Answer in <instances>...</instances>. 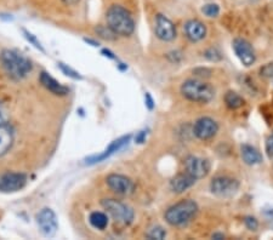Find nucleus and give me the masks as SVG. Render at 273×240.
Returning <instances> with one entry per match:
<instances>
[{
	"mask_svg": "<svg viewBox=\"0 0 273 240\" xmlns=\"http://www.w3.org/2000/svg\"><path fill=\"white\" fill-rule=\"evenodd\" d=\"M108 216L104 212H101V211H93L89 215V223L91 224V227H94L95 229H99V231L106 229L108 227Z\"/></svg>",
	"mask_w": 273,
	"mask_h": 240,
	"instance_id": "20",
	"label": "nucleus"
},
{
	"mask_svg": "<svg viewBox=\"0 0 273 240\" xmlns=\"http://www.w3.org/2000/svg\"><path fill=\"white\" fill-rule=\"evenodd\" d=\"M0 64L12 80H22L33 70V64L28 57L12 49H5L0 52Z\"/></svg>",
	"mask_w": 273,
	"mask_h": 240,
	"instance_id": "1",
	"label": "nucleus"
},
{
	"mask_svg": "<svg viewBox=\"0 0 273 240\" xmlns=\"http://www.w3.org/2000/svg\"><path fill=\"white\" fill-rule=\"evenodd\" d=\"M205 57L210 61H220L221 60V54L216 49H209V50L205 51Z\"/></svg>",
	"mask_w": 273,
	"mask_h": 240,
	"instance_id": "28",
	"label": "nucleus"
},
{
	"mask_svg": "<svg viewBox=\"0 0 273 240\" xmlns=\"http://www.w3.org/2000/svg\"><path fill=\"white\" fill-rule=\"evenodd\" d=\"M101 205L115 222L123 226H129L134 222V217H135L134 210L124 203L117 199H102Z\"/></svg>",
	"mask_w": 273,
	"mask_h": 240,
	"instance_id": "5",
	"label": "nucleus"
},
{
	"mask_svg": "<svg viewBox=\"0 0 273 240\" xmlns=\"http://www.w3.org/2000/svg\"><path fill=\"white\" fill-rule=\"evenodd\" d=\"M232 48L235 50L236 56L239 59L241 64L245 67H250L255 63L256 55L253 46L248 40L241 38H236L232 43Z\"/></svg>",
	"mask_w": 273,
	"mask_h": 240,
	"instance_id": "10",
	"label": "nucleus"
},
{
	"mask_svg": "<svg viewBox=\"0 0 273 240\" xmlns=\"http://www.w3.org/2000/svg\"><path fill=\"white\" fill-rule=\"evenodd\" d=\"M107 26L120 36H129L135 30V21L128 9L122 5H112L106 12Z\"/></svg>",
	"mask_w": 273,
	"mask_h": 240,
	"instance_id": "2",
	"label": "nucleus"
},
{
	"mask_svg": "<svg viewBox=\"0 0 273 240\" xmlns=\"http://www.w3.org/2000/svg\"><path fill=\"white\" fill-rule=\"evenodd\" d=\"M96 33L101 36V38L106 39V40H115L118 36L108 26H99V27L96 28Z\"/></svg>",
	"mask_w": 273,
	"mask_h": 240,
	"instance_id": "23",
	"label": "nucleus"
},
{
	"mask_svg": "<svg viewBox=\"0 0 273 240\" xmlns=\"http://www.w3.org/2000/svg\"><path fill=\"white\" fill-rule=\"evenodd\" d=\"M241 159L246 165H257L262 163V155L260 154L259 150L250 145H243L240 147Z\"/></svg>",
	"mask_w": 273,
	"mask_h": 240,
	"instance_id": "19",
	"label": "nucleus"
},
{
	"mask_svg": "<svg viewBox=\"0 0 273 240\" xmlns=\"http://www.w3.org/2000/svg\"><path fill=\"white\" fill-rule=\"evenodd\" d=\"M102 54H103V56L108 57V59H111V60H114L115 59L114 54H112V52L109 51V50H107V49H103V50H102Z\"/></svg>",
	"mask_w": 273,
	"mask_h": 240,
	"instance_id": "34",
	"label": "nucleus"
},
{
	"mask_svg": "<svg viewBox=\"0 0 273 240\" xmlns=\"http://www.w3.org/2000/svg\"><path fill=\"white\" fill-rule=\"evenodd\" d=\"M27 176L22 172H5L0 176V192L14 193L25 188Z\"/></svg>",
	"mask_w": 273,
	"mask_h": 240,
	"instance_id": "9",
	"label": "nucleus"
},
{
	"mask_svg": "<svg viewBox=\"0 0 273 240\" xmlns=\"http://www.w3.org/2000/svg\"><path fill=\"white\" fill-rule=\"evenodd\" d=\"M84 40H85L86 43H90L93 46H99V43H96V41L91 40V39H84Z\"/></svg>",
	"mask_w": 273,
	"mask_h": 240,
	"instance_id": "36",
	"label": "nucleus"
},
{
	"mask_svg": "<svg viewBox=\"0 0 273 240\" xmlns=\"http://www.w3.org/2000/svg\"><path fill=\"white\" fill-rule=\"evenodd\" d=\"M5 121H6V116H5L4 108H2V106L0 104V124H2V122Z\"/></svg>",
	"mask_w": 273,
	"mask_h": 240,
	"instance_id": "33",
	"label": "nucleus"
},
{
	"mask_svg": "<svg viewBox=\"0 0 273 240\" xmlns=\"http://www.w3.org/2000/svg\"><path fill=\"white\" fill-rule=\"evenodd\" d=\"M196 181L197 180L193 176H191L188 172H181V174H177L176 176L171 179V181H170V189L174 193L181 194V193L190 189L196 183Z\"/></svg>",
	"mask_w": 273,
	"mask_h": 240,
	"instance_id": "18",
	"label": "nucleus"
},
{
	"mask_svg": "<svg viewBox=\"0 0 273 240\" xmlns=\"http://www.w3.org/2000/svg\"><path fill=\"white\" fill-rule=\"evenodd\" d=\"M226 106L230 109H238L244 104V98L235 91H227L224 97Z\"/></svg>",
	"mask_w": 273,
	"mask_h": 240,
	"instance_id": "21",
	"label": "nucleus"
},
{
	"mask_svg": "<svg viewBox=\"0 0 273 240\" xmlns=\"http://www.w3.org/2000/svg\"><path fill=\"white\" fill-rule=\"evenodd\" d=\"M181 93L186 100L196 103H209L215 96V91L211 86L197 79L183 82L181 85Z\"/></svg>",
	"mask_w": 273,
	"mask_h": 240,
	"instance_id": "4",
	"label": "nucleus"
},
{
	"mask_svg": "<svg viewBox=\"0 0 273 240\" xmlns=\"http://www.w3.org/2000/svg\"><path fill=\"white\" fill-rule=\"evenodd\" d=\"M22 32H23V34H25V38L27 39V40L30 41L31 44H32L34 48H36V49H38V50H40V51L44 52V48H43V46H41L40 41H39L38 39H36L35 35H33L32 33L28 32V30H22Z\"/></svg>",
	"mask_w": 273,
	"mask_h": 240,
	"instance_id": "25",
	"label": "nucleus"
},
{
	"mask_svg": "<svg viewBox=\"0 0 273 240\" xmlns=\"http://www.w3.org/2000/svg\"><path fill=\"white\" fill-rule=\"evenodd\" d=\"M135 140H136V142L137 143H143L145 142V140H146V131H140L137 134V136L135 137Z\"/></svg>",
	"mask_w": 273,
	"mask_h": 240,
	"instance_id": "31",
	"label": "nucleus"
},
{
	"mask_svg": "<svg viewBox=\"0 0 273 240\" xmlns=\"http://www.w3.org/2000/svg\"><path fill=\"white\" fill-rule=\"evenodd\" d=\"M146 237L148 239H157V240H162L167 237V231L163 228L162 226H154L152 228H149V231L147 232Z\"/></svg>",
	"mask_w": 273,
	"mask_h": 240,
	"instance_id": "22",
	"label": "nucleus"
},
{
	"mask_svg": "<svg viewBox=\"0 0 273 240\" xmlns=\"http://www.w3.org/2000/svg\"><path fill=\"white\" fill-rule=\"evenodd\" d=\"M130 138H131L130 135H128V136H123V137L118 138V140L113 141L111 145L108 146V148H106V150H104L102 153H100V154H96V155H91V156H89V158H86L85 159L86 164H89V165H94V164L101 163V161L106 160V159H108L109 156H112L117 152H119L122 148H124L125 146L129 143Z\"/></svg>",
	"mask_w": 273,
	"mask_h": 240,
	"instance_id": "13",
	"label": "nucleus"
},
{
	"mask_svg": "<svg viewBox=\"0 0 273 240\" xmlns=\"http://www.w3.org/2000/svg\"><path fill=\"white\" fill-rule=\"evenodd\" d=\"M239 189L238 180L228 176H217L210 182V190L212 194L221 198H228L235 195Z\"/></svg>",
	"mask_w": 273,
	"mask_h": 240,
	"instance_id": "6",
	"label": "nucleus"
},
{
	"mask_svg": "<svg viewBox=\"0 0 273 240\" xmlns=\"http://www.w3.org/2000/svg\"><path fill=\"white\" fill-rule=\"evenodd\" d=\"M266 216H267V218H269V220H272V218H273V210H270L269 212L266 213Z\"/></svg>",
	"mask_w": 273,
	"mask_h": 240,
	"instance_id": "37",
	"label": "nucleus"
},
{
	"mask_svg": "<svg viewBox=\"0 0 273 240\" xmlns=\"http://www.w3.org/2000/svg\"><path fill=\"white\" fill-rule=\"evenodd\" d=\"M185 170L196 180H202L209 175L210 163L206 159L196 155H188L185 159Z\"/></svg>",
	"mask_w": 273,
	"mask_h": 240,
	"instance_id": "11",
	"label": "nucleus"
},
{
	"mask_svg": "<svg viewBox=\"0 0 273 240\" xmlns=\"http://www.w3.org/2000/svg\"><path fill=\"white\" fill-rule=\"evenodd\" d=\"M183 30L186 36L193 43L203 40L206 35L205 25L199 20H188L183 26Z\"/></svg>",
	"mask_w": 273,
	"mask_h": 240,
	"instance_id": "15",
	"label": "nucleus"
},
{
	"mask_svg": "<svg viewBox=\"0 0 273 240\" xmlns=\"http://www.w3.org/2000/svg\"><path fill=\"white\" fill-rule=\"evenodd\" d=\"M154 30H156L157 38L161 39L163 41H171L176 36V27H175V25L169 18L165 17L162 14H158L156 16Z\"/></svg>",
	"mask_w": 273,
	"mask_h": 240,
	"instance_id": "14",
	"label": "nucleus"
},
{
	"mask_svg": "<svg viewBox=\"0 0 273 240\" xmlns=\"http://www.w3.org/2000/svg\"><path fill=\"white\" fill-rule=\"evenodd\" d=\"M202 12L208 17H217L220 14V6L214 2H210V4H205L202 7Z\"/></svg>",
	"mask_w": 273,
	"mask_h": 240,
	"instance_id": "24",
	"label": "nucleus"
},
{
	"mask_svg": "<svg viewBox=\"0 0 273 240\" xmlns=\"http://www.w3.org/2000/svg\"><path fill=\"white\" fill-rule=\"evenodd\" d=\"M266 153L269 158H273V131L266 140Z\"/></svg>",
	"mask_w": 273,
	"mask_h": 240,
	"instance_id": "29",
	"label": "nucleus"
},
{
	"mask_svg": "<svg viewBox=\"0 0 273 240\" xmlns=\"http://www.w3.org/2000/svg\"><path fill=\"white\" fill-rule=\"evenodd\" d=\"M217 131H219V124L209 117H202L194 122V135L202 141L210 140L217 134Z\"/></svg>",
	"mask_w": 273,
	"mask_h": 240,
	"instance_id": "12",
	"label": "nucleus"
},
{
	"mask_svg": "<svg viewBox=\"0 0 273 240\" xmlns=\"http://www.w3.org/2000/svg\"><path fill=\"white\" fill-rule=\"evenodd\" d=\"M15 141L14 127L9 122L0 124V156L5 155L10 150Z\"/></svg>",
	"mask_w": 273,
	"mask_h": 240,
	"instance_id": "17",
	"label": "nucleus"
},
{
	"mask_svg": "<svg viewBox=\"0 0 273 240\" xmlns=\"http://www.w3.org/2000/svg\"><path fill=\"white\" fill-rule=\"evenodd\" d=\"M36 223L39 229L45 237H54L59 229V222H57L56 213L50 208H44L36 213Z\"/></svg>",
	"mask_w": 273,
	"mask_h": 240,
	"instance_id": "7",
	"label": "nucleus"
},
{
	"mask_svg": "<svg viewBox=\"0 0 273 240\" xmlns=\"http://www.w3.org/2000/svg\"><path fill=\"white\" fill-rule=\"evenodd\" d=\"M244 224H245L246 228L251 232H255L257 231V228H259V222H257L256 218L253 217V216H246V217H244Z\"/></svg>",
	"mask_w": 273,
	"mask_h": 240,
	"instance_id": "27",
	"label": "nucleus"
},
{
	"mask_svg": "<svg viewBox=\"0 0 273 240\" xmlns=\"http://www.w3.org/2000/svg\"><path fill=\"white\" fill-rule=\"evenodd\" d=\"M212 239H217V240H221V239H225V236L222 233H214L211 236Z\"/></svg>",
	"mask_w": 273,
	"mask_h": 240,
	"instance_id": "35",
	"label": "nucleus"
},
{
	"mask_svg": "<svg viewBox=\"0 0 273 240\" xmlns=\"http://www.w3.org/2000/svg\"><path fill=\"white\" fill-rule=\"evenodd\" d=\"M146 106L148 107V109H153V107H154L153 98L151 97V95H149V93H146Z\"/></svg>",
	"mask_w": 273,
	"mask_h": 240,
	"instance_id": "32",
	"label": "nucleus"
},
{
	"mask_svg": "<svg viewBox=\"0 0 273 240\" xmlns=\"http://www.w3.org/2000/svg\"><path fill=\"white\" fill-rule=\"evenodd\" d=\"M39 82H40V84L43 85L46 90L56 96H67L68 93H69V89H68L67 86L62 85L61 83L57 82L54 77H51V75L46 72L40 73V75H39Z\"/></svg>",
	"mask_w": 273,
	"mask_h": 240,
	"instance_id": "16",
	"label": "nucleus"
},
{
	"mask_svg": "<svg viewBox=\"0 0 273 240\" xmlns=\"http://www.w3.org/2000/svg\"><path fill=\"white\" fill-rule=\"evenodd\" d=\"M198 204L192 199H185L170 206L164 213V218L170 226L181 227L187 224L196 217Z\"/></svg>",
	"mask_w": 273,
	"mask_h": 240,
	"instance_id": "3",
	"label": "nucleus"
},
{
	"mask_svg": "<svg viewBox=\"0 0 273 240\" xmlns=\"http://www.w3.org/2000/svg\"><path fill=\"white\" fill-rule=\"evenodd\" d=\"M261 75L266 78H272L273 77V63H269L261 68Z\"/></svg>",
	"mask_w": 273,
	"mask_h": 240,
	"instance_id": "30",
	"label": "nucleus"
},
{
	"mask_svg": "<svg viewBox=\"0 0 273 240\" xmlns=\"http://www.w3.org/2000/svg\"><path fill=\"white\" fill-rule=\"evenodd\" d=\"M108 188L119 195H130L135 192V183L130 177L120 174H111L106 177Z\"/></svg>",
	"mask_w": 273,
	"mask_h": 240,
	"instance_id": "8",
	"label": "nucleus"
},
{
	"mask_svg": "<svg viewBox=\"0 0 273 240\" xmlns=\"http://www.w3.org/2000/svg\"><path fill=\"white\" fill-rule=\"evenodd\" d=\"M59 67H60V69H61L62 72H64V74L68 75V77L73 78V79H81V75L79 74V73H78L77 70L70 68V67L67 66V64L59 63Z\"/></svg>",
	"mask_w": 273,
	"mask_h": 240,
	"instance_id": "26",
	"label": "nucleus"
}]
</instances>
